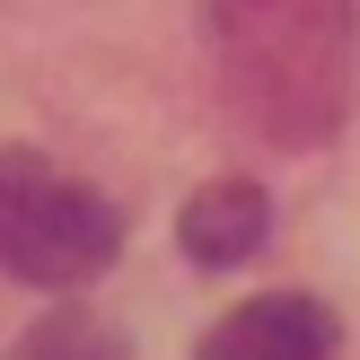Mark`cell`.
Returning <instances> with one entry per match:
<instances>
[{
	"instance_id": "1",
	"label": "cell",
	"mask_w": 360,
	"mask_h": 360,
	"mask_svg": "<svg viewBox=\"0 0 360 360\" xmlns=\"http://www.w3.org/2000/svg\"><path fill=\"white\" fill-rule=\"evenodd\" d=\"M220 88L273 150H316L352 115L360 18L352 0H202Z\"/></svg>"
},
{
	"instance_id": "2",
	"label": "cell",
	"mask_w": 360,
	"mask_h": 360,
	"mask_svg": "<svg viewBox=\"0 0 360 360\" xmlns=\"http://www.w3.org/2000/svg\"><path fill=\"white\" fill-rule=\"evenodd\" d=\"M123 255V211L35 150H0V273L27 290H79Z\"/></svg>"
},
{
	"instance_id": "3",
	"label": "cell",
	"mask_w": 360,
	"mask_h": 360,
	"mask_svg": "<svg viewBox=\"0 0 360 360\" xmlns=\"http://www.w3.org/2000/svg\"><path fill=\"white\" fill-rule=\"evenodd\" d=\"M334 343H343V326H334L326 299L273 290V299L229 308L220 326L202 334V352H193V360H334Z\"/></svg>"
},
{
	"instance_id": "4",
	"label": "cell",
	"mask_w": 360,
	"mask_h": 360,
	"mask_svg": "<svg viewBox=\"0 0 360 360\" xmlns=\"http://www.w3.org/2000/svg\"><path fill=\"white\" fill-rule=\"evenodd\" d=\"M264 229H273V193L246 185V176H220V185H202L185 202L176 238H185V255L202 264V273H229V264H246L264 246Z\"/></svg>"
},
{
	"instance_id": "5",
	"label": "cell",
	"mask_w": 360,
	"mask_h": 360,
	"mask_svg": "<svg viewBox=\"0 0 360 360\" xmlns=\"http://www.w3.org/2000/svg\"><path fill=\"white\" fill-rule=\"evenodd\" d=\"M123 352L132 343H123L105 316H88V308H53V316H35L9 343V360H123Z\"/></svg>"
}]
</instances>
